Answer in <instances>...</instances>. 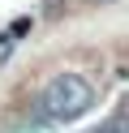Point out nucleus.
<instances>
[{"label": "nucleus", "mask_w": 129, "mask_h": 133, "mask_svg": "<svg viewBox=\"0 0 129 133\" xmlns=\"http://www.w3.org/2000/svg\"><path fill=\"white\" fill-rule=\"evenodd\" d=\"M95 86L77 73H60L39 90V116L43 120H77L82 112H90Z\"/></svg>", "instance_id": "nucleus-1"}, {"label": "nucleus", "mask_w": 129, "mask_h": 133, "mask_svg": "<svg viewBox=\"0 0 129 133\" xmlns=\"http://www.w3.org/2000/svg\"><path fill=\"white\" fill-rule=\"evenodd\" d=\"M90 133H129L125 124H103V129H90Z\"/></svg>", "instance_id": "nucleus-2"}]
</instances>
